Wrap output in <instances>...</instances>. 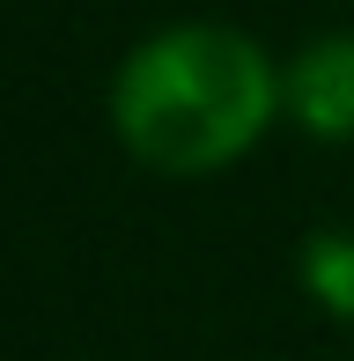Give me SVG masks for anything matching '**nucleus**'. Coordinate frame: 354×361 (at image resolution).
<instances>
[{
    "mask_svg": "<svg viewBox=\"0 0 354 361\" xmlns=\"http://www.w3.org/2000/svg\"><path fill=\"white\" fill-rule=\"evenodd\" d=\"M281 118L325 147L354 140V30H317L281 59Z\"/></svg>",
    "mask_w": 354,
    "mask_h": 361,
    "instance_id": "nucleus-2",
    "label": "nucleus"
},
{
    "mask_svg": "<svg viewBox=\"0 0 354 361\" xmlns=\"http://www.w3.org/2000/svg\"><path fill=\"white\" fill-rule=\"evenodd\" d=\"M104 118L118 147L155 177L236 170L281 118V59L251 30L214 15L163 23L118 59Z\"/></svg>",
    "mask_w": 354,
    "mask_h": 361,
    "instance_id": "nucleus-1",
    "label": "nucleus"
}]
</instances>
